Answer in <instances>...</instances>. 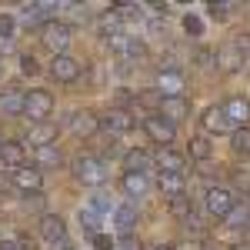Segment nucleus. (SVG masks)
I'll list each match as a JSON object with an SVG mask.
<instances>
[{
  "mask_svg": "<svg viewBox=\"0 0 250 250\" xmlns=\"http://www.w3.org/2000/svg\"><path fill=\"white\" fill-rule=\"evenodd\" d=\"M70 37H74V30H70V23H63V20H47V23L40 27V43H43L54 57H63V54H67Z\"/></svg>",
  "mask_w": 250,
  "mask_h": 250,
  "instance_id": "obj_1",
  "label": "nucleus"
},
{
  "mask_svg": "<svg viewBox=\"0 0 250 250\" xmlns=\"http://www.w3.org/2000/svg\"><path fill=\"white\" fill-rule=\"evenodd\" d=\"M74 177H77L83 187H100L104 180H107V167H104V160L100 157H90V154H80L74 160Z\"/></svg>",
  "mask_w": 250,
  "mask_h": 250,
  "instance_id": "obj_2",
  "label": "nucleus"
},
{
  "mask_svg": "<svg viewBox=\"0 0 250 250\" xmlns=\"http://www.w3.org/2000/svg\"><path fill=\"white\" fill-rule=\"evenodd\" d=\"M233 207H237V200H233V193L227 190V187H210L207 197H204V210H207V217H213V220H227L233 213Z\"/></svg>",
  "mask_w": 250,
  "mask_h": 250,
  "instance_id": "obj_3",
  "label": "nucleus"
},
{
  "mask_svg": "<svg viewBox=\"0 0 250 250\" xmlns=\"http://www.w3.org/2000/svg\"><path fill=\"white\" fill-rule=\"evenodd\" d=\"M157 90L164 94V100H173V97L187 94V77L180 74V67H160V74H157Z\"/></svg>",
  "mask_w": 250,
  "mask_h": 250,
  "instance_id": "obj_4",
  "label": "nucleus"
},
{
  "mask_svg": "<svg viewBox=\"0 0 250 250\" xmlns=\"http://www.w3.org/2000/svg\"><path fill=\"white\" fill-rule=\"evenodd\" d=\"M144 134L150 137L154 144L167 147L173 137H177V124H170L167 117H160V114H147V120H144Z\"/></svg>",
  "mask_w": 250,
  "mask_h": 250,
  "instance_id": "obj_5",
  "label": "nucleus"
},
{
  "mask_svg": "<svg viewBox=\"0 0 250 250\" xmlns=\"http://www.w3.org/2000/svg\"><path fill=\"white\" fill-rule=\"evenodd\" d=\"M50 110H54V97L47 94V90H30L27 94V110L23 114L30 117L34 124H47Z\"/></svg>",
  "mask_w": 250,
  "mask_h": 250,
  "instance_id": "obj_6",
  "label": "nucleus"
},
{
  "mask_svg": "<svg viewBox=\"0 0 250 250\" xmlns=\"http://www.w3.org/2000/svg\"><path fill=\"white\" fill-rule=\"evenodd\" d=\"M200 127H204V134H233V124L224 107H207L200 114Z\"/></svg>",
  "mask_w": 250,
  "mask_h": 250,
  "instance_id": "obj_7",
  "label": "nucleus"
},
{
  "mask_svg": "<svg viewBox=\"0 0 250 250\" xmlns=\"http://www.w3.org/2000/svg\"><path fill=\"white\" fill-rule=\"evenodd\" d=\"M80 74H83V67H80V60L74 57H54L50 60V77L57 80V83H74V80H80Z\"/></svg>",
  "mask_w": 250,
  "mask_h": 250,
  "instance_id": "obj_8",
  "label": "nucleus"
},
{
  "mask_svg": "<svg viewBox=\"0 0 250 250\" xmlns=\"http://www.w3.org/2000/svg\"><path fill=\"white\" fill-rule=\"evenodd\" d=\"M220 107L227 110V117H230V124H233V130H237V127H247V120H250V104H247V97L230 94L224 104H220Z\"/></svg>",
  "mask_w": 250,
  "mask_h": 250,
  "instance_id": "obj_9",
  "label": "nucleus"
},
{
  "mask_svg": "<svg viewBox=\"0 0 250 250\" xmlns=\"http://www.w3.org/2000/svg\"><path fill=\"white\" fill-rule=\"evenodd\" d=\"M100 127H104L107 134H127V130L134 127V120H130V110H120V107H110L107 114L100 117Z\"/></svg>",
  "mask_w": 250,
  "mask_h": 250,
  "instance_id": "obj_10",
  "label": "nucleus"
},
{
  "mask_svg": "<svg viewBox=\"0 0 250 250\" xmlns=\"http://www.w3.org/2000/svg\"><path fill=\"white\" fill-rule=\"evenodd\" d=\"M154 164L160 173H184V167H187V157L177 154V150H170V147H160L154 154Z\"/></svg>",
  "mask_w": 250,
  "mask_h": 250,
  "instance_id": "obj_11",
  "label": "nucleus"
},
{
  "mask_svg": "<svg viewBox=\"0 0 250 250\" xmlns=\"http://www.w3.org/2000/svg\"><path fill=\"white\" fill-rule=\"evenodd\" d=\"M10 180H14V187L23 193H40V184H43V173L37 167H20V170L10 173Z\"/></svg>",
  "mask_w": 250,
  "mask_h": 250,
  "instance_id": "obj_12",
  "label": "nucleus"
},
{
  "mask_svg": "<svg viewBox=\"0 0 250 250\" xmlns=\"http://www.w3.org/2000/svg\"><path fill=\"white\" fill-rule=\"evenodd\" d=\"M37 230L47 244H57L60 237H67V227H63V217H60V213H43Z\"/></svg>",
  "mask_w": 250,
  "mask_h": 250,
  "instance_id": "obj_13",
  "label": "nucleus"
},
{
  "mask_svg": "<svg viewBox=\"0 0 250 250\" xmlns=\"http://www.w3.org/2000/svg\"><path fill=\"white\" fill-rule=\"evenodd\" d=\"M23 160H27V144H20V140H3V147H0V164L20 170Z\"/></svg>",
  "mask_w": 250,
  "mask_h": 250,
  "instance_id": "obj_14",
  "label": "nucleus"
},
{
  "mask_svg": "<svg viewBox=\"0 0 250 250\" xmlns=\"http://www.w3.org/2000/svg\"><path fill=\"white\" fill-rule=\"evenodd\" d=\"M244 54H240V47H237V43H224V47H220V50H217V67H220V70H227V74H233V70H240V67H244Z\"/></svg>",
  "mask_w": 250,
  "mask_h": 250,
  "instance_id": "obj_15",
  "label": "nucleus"
},
{
  "mask_svg": "<svg viewBox=\"0 0 250 250\" xmlns=\"http://www.w3.org/2000/svg\"><path fill=\"white\" fill-rule=\"evenodd\" d=\"M27 110V94H20L14 87H7L3 94H0V114L3 117H20Z\"/></svg>",
  "mask_w": 250,
  "mask_h": 250,
  "instance_id": "obj_16",
  "label": "nucleus"
},
{
  "mask_svg": "<svg viewBox=\"0 0 250 250\" xmlns=\"http://www.w3.org/2000/svg\"><path fill=\"white\" fill-rule=\"evenodd\" d=\"M67 127H70L77 137H90V134H97L100 120H97L90 110H77V114H70V124H67Z\"/></svg>",
  "mask_w": 250,
  "mask_h": 250,
  "instance_id": "obj_17",
  "label": "nucleus"
},
{
  "mask_svg": "<svg viewBox=\"0 0 250 250\" xmlns=\"http://www.w3.org/2000/svg\"><path fill=\"white\" fill-rule=\"evenodd\" d=\"M97 34H100L104 40L120 37V14H117L114 7H110V10H104V14L97 17Z\"/></svg>",
  "mask_w": 250,
  "mask_h": 250,
  "instance_id": "obj_18",
  "label": "nucleus"
},
{
  "mask_svg": "<svg viewBox=\"0 0 250 250\" xmlns=\"http://www.w3.org/2000/svg\"><path fill=\"white\" fill-rule=\"evenodd\" d=\"M54 140H57V127H54V124H37V127L27 134V147L37 150V147H50Z\"/></svg>",
  "mask_w": 250,
  "mask_h": 250,
  "instance_id": "obj_19",
  "label": "nucleus"
},
{
  "mask_svg": "<svg viewBox=\"0 0 250 250\" xmlns=\"http://www.w3.org/2000/svg\"><path fill=\"white\" fill-rule=\"evenodd\" d=\"M160 117H167L170 124L184 120V117H190V104H187V97H173V100H164V107H160Z\"/></svg>",
  "mask_w": 250,
  "mask_h": 250,
  "instance_id": "obj_20",
  "label": "nucleus"
},
{
  "mask_svg": "<svg viewBox=\"0 0 250 250\" xmlns=\"http://www.w3.org/2000/svg\"><path fill=\"white\" fill-rule=\"evenodd\" d=\"M120 184H124V190L130 193V197H144V193L154 187L147 173H124V177H120Z\"/></svg>",
  "mask_w": 250,
  "mask_h": 250,
  "instance_id": "obj_21",
  "label": "nucleus"
},
{
  "mask_svg": "<svg viewBox=\"0 0 250 250\" xmlns=\"http://www.w3.org/2000/svg\"><path fill=\"white\" fill-rule=\"evenodd\" d=\"M110 50H114L117 57H140V54H144V43H140V40H134V37H124V34H120V37L110 40Z\"/></svg>",
  "mask_w": 250,
  "mask_h": 250,
  "instance_id": "obj_22",
  "label": "nucleus"
},
{
  "mask_svg": "<svg viewBox=\"0 0 250 250\" xmlns=\"http://www.w3.org/2000/svg\"><path fill=\"white\" fill-rule=\"evenodd\" d=\"M190 150V160H197V164H207L210 160V154H213V147H210V137L207 134H197V137H190V144H187Z\"/></svg>",
  "mask_w": 250,
  "mask_h": 250,
  "instance_id": "obj_23",
  "label": "nucleus"
},
{
  "mask_svg": "<svg viewBox=\"0 0 250 250\" xmlns=\"http://www.w3.org/2000/svg\"><path fill=\"white\" fill-rule=\"evenodd\" d=\"M114 224L120 233H134V224H137V207L134 204H120L114 210Z\"/></svg>",
  "mask_w": 250,
  "mask_h": 250,
  "instance_id": "obj_24",
  "label": "nucleus"
},
{
  "mask_svg": "<svg viewBox=\"0 0 250 250\" xmlns=\"http://www.w3.org/2000/svg\"><path fill=\"white\" fill-rule=\"evenodd\" d=\"M157 187L167 193V197H180V193H187V180H184V173H160L157 177Z\"/></svg>",
  "mask_w": 250,
  "mask_h": 250,
  "instance_id": "obj_25",
  "label": "nucleus"
},
{
  "mask_svg": "<svg viewBox=\"0 0 250 250\" xmlns=\"http://www.w3.org/2000/svg\"><path fill=\"white\" fill-rule=\"evenodd\" d=\"M60 160H63V157H60L57 144H50V147H37V150H34V164H37V170H40V167H60Z\"/></svg>",
  "mask_w": 250,
  "mask_h": 250,
  "instance_id": "obj_26",
  "label": "nucleus"
},
{
  "mask_svg": "<svg viewBox=\"0 0 250 250\" xmlns=\"http://www.w3.org/2000/svg\"><path fill=\"white\" fill-rule=\"evenodd\" d=\"M147 154L144 150H127L124 154V173H147Z\"/></svg>",
  "mask_w": 250,
  "mask_h": 250,
  "instance_id": "obj_27",
  "label": "nucleus"
},
{
  "mask_svg": "<svg viewBox=\"0 0 250 250\" xmlns=\"http://www.w3.org/2000/svg\"><path fill=\"white\" fill-rule=\"evenodd\" d=\"M167 210H170L177 220H187V217L193 213V200L187 197V193H180V197H170V200H167Z\"/></svg>",
  "mask_w": 250,
  "mask_h": 250,
  "instance_id": "obj_28",
  "label": "nucleus"
},
{
  "mask_svg": "<svg viewBox=\"0 0 250 250\" xmlns=\"http://www.w3.org/2000/svg\"><path fill=\"white\" fill-rule=\"evenodd\" d=\"M137 104H140L144 110H150V114H160V107H164V94H160L157 87L140 90V94H137Z\"/></svg>",
  "mask_w": 250,
  "mask_h": 250,
  "instance_id": "obj_29",
  "label": "nucleus"
},
{
  "mask_svg": "<svg viewBox=\"0 0 250 250\" xmlns=\"http://www.w3.org/2000/svg\"><path fill=\"white\" fill-rule=\"evenodd\" d=\"M230 150L237 157H250V127H237L230 134Z\"/></svg>",
  "mask_w": 250,
  "mask_h": 250,
  "instance_id": "obj_30",
  "label": "nucleus"
},
{
  "mask_svg": "<svg viewBox=\"0 0 250 250\" xmlns=\"http://www.w3.org/2000/svg\"><path fill=\"white\" fill-rule=\"evenodd\" d=\"M224 224H227V227H233V230H237V227H247V224H250V207H240V204H237V207H233V213L224 220Z\"/></svg>",
  "mask_w": 250,
  "mask_h": 250,
  "instance_id": "obj_31",
  "label": "nucleus"
},
{
  "mask_svg": "<svg viewBox=\"0 0 250 250\" xmlns=\"http://www.w3.org/2000/svg\"><path fill=\"white\" fill-rule=\"evenodd\" d=\"M80 224L87 227V233H90V237H97V227H100V213H97L94 207H83V210H80Z\"/></svg>",
  "mask_w": 250,
  "mask_h": 250,
  "instance_id": "obj_32",
  "label": "nucleus"
},
{
  "mask_svg": "<svg viewBox=\"0 0 250 250\" xmlns=\"http://www.w3.org/2000/svg\"><path fill=\"white\" fill-rule=\"evenodd\" d=\"M20 70H23L27 77H37V74H40L37 57H34V54H20Z\"/></svg>",
  "mask_w": 250,
  "mask_h": 250,
  "instance_id": "obj_33",
  "label": "nucleus"
},
{
  "mask_svg": "<svg viewBox=\"0 0 250 250\" xmlns=\"http://www.w3.org/2000/svg\"><path fill=\"white\" fill-rule=\"evenodd\" d=\"M184 30H187L190 37H200V34H204V23H200V17H197V14H187V17H184Z\"/></svg>",
  "mask_w": 250,
  "mask_h": 250,
  "instance_id": "obj_34",
  "label": "nucleus"
},
{
  "mask_svg": "<svg viewBox=\"0 0 250 250\" xmlns=\"http://www.w3.org/2000/svg\"><path fill=\"white\" fill-rule=\"evenodd\" d=\"M184 227H187V233H193V240H200V237H204V224H200V217H197V213H190V217L184 220Z\"/></svg>",
  "mask_w": 250,
  "mask_h": 250,
  "instance_id": "obj_35",
  "label": "nucleus"
},
{
  "mask_svg": "<svg viewBox=\"0 0 250 250\" xmlns=\"http://www.w3.org/2000/svg\"><path fill=\"white\" fill-rule=\"evenodd\" d=\"M14 27H17V20L10 17V14H0V37H3V43L10 40V34H14Z\"/></svg>",
  "mask_w": 250,
  "mask_h": 250,
  "instance_id": "obj_36",
  "label": "nucleus"
},
{
  "mask_svg": "<svg viewBox=\"0 0 250 250\" xmlns=\"http://www.w3.org/2000/svg\"><path fill=\"white\" fill-rule=\"evenodd\" d=\"M207 14L213 20H227L230 17V3H207Z\"/></svg>",
  "mask_w": 250,
  "mask_h": 250,
  "instance_id": "obj_37",
  "label": "nucleus"
},
{
  "mask_svg": "<svg viewBox=\"0 0 250 250\" xmlns=\"http://www.w3.org/2000/svg\"><path fill=\"white\" fill-rule=\"evenodd\" d=\"M117 250H140V240H137L134 233H120L117 237Z\"/></svg>",
  "mask_w": 250,
  "mask_h": 250,
  "instance_id": "obj_38",
  "label": "nucleus"
},
{
  "mask_svg": "<svg viewBox=\"0 0 250 250\" xmlns=\"http://www.w3.org/2000/svg\"><path fill=\"white\" fill-rule=\"evenodd\" d=\"M193 60H197L200 67H207V70H210V67H217V54H210V50H197V54H193Z\"/></svg>",
  "mask_w": 250,
  "mask_h": 250,
  "instance_id": "obj_39",
  "label": "nucleus"
},
{
  "mask_svg": "<svg viewBox=\"0 0 250 250\" xmlns=\"http://www.w3.org/2000/svg\"><path fill=\"white\" fill-rule=\"evenodd\" d=\"M23 207L27 210H43V193H23Z\"/></svg>",
  "mask_w": 250,
  "mask_h": 250,
  "instance_id": "obj_40",
  "label": "nucleus"
},
{
  "mask_svg": "<svg viewBox=\"0 0 250 250\" xmlns=\"http://www.w3.org/2000/svg\"><path fill=\"white\" fill-rule=\"evenodd\" d=\"M94 250H117V240H110L107 233H97L94 237Z\"/></svg>",
  "mask_w": 250,
  "mask_h": 250,
  "instance_id": "obj_41",
  "label": "nucleus"
},
{
  "mask_svg": "<svg viewBox=\"0 0 250 250\" xmlns=\"http://www.w3.org/2000/svg\"><path fill=\"white\" fill-rule=\"evenodd\" d=\"M90 207H94L97 213L110 210V197H107V193H97V197H94V204H90Z\"/></svg>",
  "mask_w": 250,
  "mask_h": 250,
  "instance_id": "obj_42",
  "label": "nucleus"
},
{
  "mask_svg": "<svg viewBox=\"0 0 250 250\" xmlns=\"http://www.w3.org/2000/svg\"><path fill=\"white\" fill-rule=\"evenodd\" d=\"M233 43L240 47V54H244V57H250V34H237V37H233Z\"/></svg>",
  "mask_w": 250,
  "mask_h": 250,
  "instance_id": "obj_43",
  "label": "nucleus"
},
{
  "mask_svg": "<svg viewBox=\"0 0 250 250\" xmlns=\"http://www.w3.org/2000/svg\"><path fill=\"white\" fill-rule=\"evenodd\" d=\"M127 104H130V90H124V87H120V90H117V107H120V110H127Z\"/></svg>",
  "mask_w": 250,
  "mask_h": 250,
  "instance_id": "obj_44",
  "label": "nucleus"
},
{
  "mask_svg": "<svg viewBox=\"0 0 250 250\" xmlns=\"http://www.w3.org/2000/svg\"><path fill=\"white\" fill-rule=\"evenodd\" d=\"M0 250H23V244H20V240H10V237H7V240H0Z\"/></svg>",
  "mask_w": 250,
  "mask_h": 250,
  "instance_id": "obj_45",
  "label": "nucleus"
},
{
  "mask_svg": "<svg viewBox=\"0 0 250 250\" xmlns=\"http://www.w3.org/2000/svg\"><path fill=\"white\" fill-rule=\"evenodd\" d=\"M50 250H74V244H70L67 237H60L57 244H50Z\"/></svg>",
  "mask_w": 250,
  "mask_h": 250,
  "instance_id": "obj_46",
  "label": "nucleus"
},
{
  "mask_svg": "<svg viewBox=\"0 0 250 250\" xmlns=\"http://www.w3.org/2000/svg\"><path fill=\"white\" fill-rule=\"evenodd\" d=\"M177 250H204V244L200 240H187V244H180Z\"/></svg>",
  "mask_w": 250,
  "mask_h": 250,
  "instance_id": "obj_47",
  "label": "nucleus"
},
{
  "mask_svg": "<svg viewBox=\"0 0 250 250\" xmlns=\"http://www.w3.org/2000/svg\"><path fill=\"white\" fill-rule=\"evenodd\" d=\"M160 30H164V20L154 17V20H150V34H160Z\"/></svg>",
  "mask_w": 250,
  "mask_h": 250,
  "instance_id": "obj_48",
  "label": "nucleus"
},
{
  "mask_svg": "<svg viewBox=\"0 0 250 250\" xmlns=\"http://www.w3.org/2000/svg\"><path fill=\"white\" fill-rule=\"evenodd\" d=\"M10 187H14V180H10V177H0V193H7Z\"/></svg>",
  "mask_w": 250,
  "mask_h": 250,
  "instance_id": "obj_49",
  "label": "nucleus"
},
{
  "mask_svg": "<svg viewBox=\"0 0 250 250\" xmlns=\"http://www.w3.org/2000/svg\"><path fill=\"white\" fill-rule=\"evenodd\" d=\"M154 250H177V247H170V244H160V247H154Z\"/></svg>",
  "mask_w": 250,
  "mask_h": 250,
  "instance_id": "obj_50",
  "label": "nucleus"
},
{
  "mask_svg": "<svg viewBox=\"0 0 250 250\" xmlns=\"http://www.w3.org/2000/svg\"><path fill=\"white\" fill-rule=\"evenodd\" d=\"M230 250H250V247H247V244H244V247H230Z\"/></svg>",
  "mask_w": 250,
  "mask_h": 250,
  "instance_id": "obj_51",
  "label": "nucleus"
},
{
  "mask_svg": "<svg viewBox=\"0 0 250 250\" xmlns=\"http://www.w3.org/2000/svg\"><path fill=\"white\" fill-rule=\"evenodd\" d=\"M0 147H3V137H0Z\"/></svg>",
  "mask_w": 250,
  "mask_h": 250,
  "instance_id": "obj_52",
  "label": "nucleus"
},
{
  "mask_svg": "<svg viewBox=\"0 0 250 250\" xmlns=\"http://www.w3.org/2000/svg\"><path fill=\"white\" fill-rule=\"evenodd\" d=\"M247 197H250V190H247Z\"/></svg>",
  "mask_w": 250,
  "mask_h": 250,
  "instance_id": "obj_53",
  "label": "nucleus"
}]
</instances>
